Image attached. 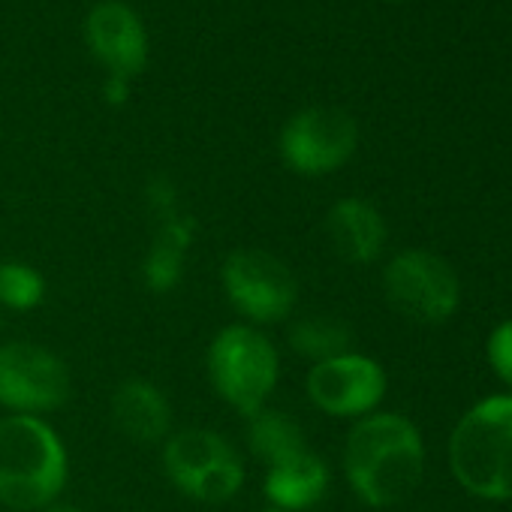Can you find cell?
<instances>
[{
  "instance_id": "20",
  "label": "cell",
  "mask_w": 512,
  "mask_h": 512,
  "mask_svg": "<svg viewBox=\"0 0 512 512\" xmlns=\"http://www.w3.org/2000/svg\"><path fill=\"white\" fill-rule=\"evenodd\" d=\"M145 196H148V208H151V214L157 217V223H160V220H169V217H175V214H181L178 190H175V184H172L169 178H154V181L148 184Z\"/></svg>"
},
{
  "instance_id": "22",
  "label": "cell",
  "mask_w": 512,
  "mask_h": 512,
  "mask_svg": "<svg viewBox=\"0 0 512 512\" xmlns=\"http://www.w3.org/2000/svg\"><path fill=\"white\" fill-rule=\"evenodd\" d=\"M43 512H85L82 506H76V503H64V500H55L52 506H46Z\"/></svg>"
},
{
  "instance_id": "8",
  "label": "cell",
  "mask_w": 512,
  "mask_h": 512,
  "mask_svg": "<svg viewBox=\"0 0 512 512\" xmlns=\"http://www.w3.org/2000/svg\"><path fill=\"white\" fill-rule=\"evenodd\" d=\"M67 362L34 341L0 344V404L22 416H43L70 401Z\"/></svg>"
},
{
  "instance_id": "17",
  "label": "cell",
  "mask_w": 512,
  "mask_h": 512,
  "mask_svg": "<svg viewBox=\"0 0 512 512\" xmlns=\"http://www.w3.org/2000/svg\"><path fill=\"white\" fill-rule=\"evenodd\" d=\"M287 344L293 353H299L302 359L317 365V362L335 359L341 353H350L353 332L347 323H341L335 317H302L290 326Z\"/></svg>"
},
{
  "instance_id": "5",
  "label": "cell",
  "mask_w": 512,
  "mask_h": 512,
  "mask_svg": "<svg viewBox=\"0 0 512 512\" xmlns=\"http://www.w3.org/2000/svg\"><path fill=\"white\" fill-rule=\"evenodd\" d=\"M160 458L172 488L199 503H229L244 485L241 452L211 428L172 431Z\"/></svg>"
},
{
  "instance_id": "18",
  "label": "cell",
  "mask_w": 512,
  "mask_h": 512,
  "mask_svg": "<svg viewBox=\"0 0 512 512\" xmlns=\"http://www.w3.org/2000/svg\"><path fill=\"white\" fill-rule=\"evenodd\" d=\"M46 278L40 269L22 260H4L0 263V308L7 311H34L46 302Z\"/></svg>"
},
{
  "instance_id": "21",
  "label": "cell",
  "mask_w": 512,
  "mask_h": 512,
  "mask_svg": "<svg viewBox=\"0 0 512 512\" xmlns=\"http://www.w3.org/2000/svg\"><path fill=\"white\" fill-rule=\"evenodd\" d=\"M103 97H106L112 106H124L127 97H130V82H127V79H118V76H109V79H106V88H103Z\"/></svg>"
},
{
  "instance_id": "1",
  "label": "cell",
  "mask_w": 512,
  "mask_h": 512,
  "mask_svg": "<svg viewBox=\"0 0 512 512\" xmlns=\"http://www.w3.org/2000/svg\"><path fill=\"white\" fill-rule=\"evenodd\" d=\"M344 473L353 494L374 509L407 500L425 473L419 428L401 413L362 416L344 443Z\"/></svg>"
},
{
  "instance_id": "15",
  "label": "cell",
  "mask_w": 512,
  "mask_h": 512,
  "mask_svg": "<svg viewBox=\"0 0 512 512\" xmlns=\"http://www.w3.org/2000/svg\"><path fill=\"white\" fill-rule=\"evenodd\" d=\"M193 238H196V220L184 211L157 223L142 260V284L154 296H166L184 281Z\"/></svg>"
},
{
  "instance_id": "4",
  "label": "cell",
  "mask_w": 512,
  "mask_h": 512,
  "mask_svg": "<svg viewBox=\"0 0 512 512\" xmlns=\"http://www.w3.org/2000/svg\"><path fill=\"white\" fill-rule=\"evenodd\" d=\"M205 371L217 398L250 419L269 407V398L281 380V356L263 329L232 323L211 338Z\"/></svg>"
},
{
  "instance_id": "23",
  "label": "cell",
  "mask_w": 512,
  "mask_h": 512,
  "mask_svg": "<svg viewBox=\"0 0 512 512\" xmlns=\"http://www.w3.org/2000/svg\"><path fill=\"white\" fill-rule=\"evenodd\" d=\"M263 512H281V509H263Z\"/></svg>"
},
{
  "instance_id": "12",
  "label": "cell",
  "mask_w": 512,
  "mask_h": 512,
  "mask_svg": "<svg viewBox=\"0 0 512 512\" xmlns=\"http://www.w3.org/2000/svg\"><path fill=\"white\" fill-rule=\"evenodd\" d=\"M326 235L344 263L368 266L386 247V220L368 199L347 196L329 208Z\"/></svg>"
},
{
  "instance_id": "13",
  "label": "cell",
  "mask_w": 512,
  "mask_h": 512,
  "mask_svg": "<svg viewBox=\"0 0 512 512\" xmlns=\"http://www.w3.org/2000/svg\"><path fill=\"white\" fill-rule=\"evenodd\" d=\"M332 473L323 455H317L311 446L266 467L263 494L272 509L281 512H308L323 503L329 491Z\"/></svg>"
},
{
  "instance_id": "16",
  "label": "cell",
  "mask_w": 512,
  "mask_h": 512,
  "mask_svg": "<svg viewBox=\"0 0 512 512\" xmlns=\"http://www.w3.org/2000/svg\"><path fill=\"white\" fill-rule=\"evenodd\" d=\"M247 449L256 461H263L266 467L308 449L302 425L287 416L284 410L263 407L260 413H253L247 419Z\"/></svg>"
},
{
  "instance_id": "3",
  "label": "cell",
  "mask_w": 512,
  "mask_h": 512,
  "mask_svg": "<svg viewBox=\"0 0 512 512\" xmlns=\"http://www.w3.org/2000/svg\"><path fill=\"white\" fill-rule=\"evenodd\" d=\"M449 464L464 491L512 500V395L485 398L455 425Z\"/></svg>"
},
{
  "instance_id": "10",
  "label": "cell",
  "mask_w": 512,
  "mask_h": 512,
  "mask_svg": "<svg viewBox=\"0 0 512 512\" xmlns=\"http://www.w3.org/2000/svg\"><path fill=\"white\" fill-rule=\"evenodd\" d=\"M311 404L335 419L371 416L386 395V371L380 362L362 353H341L335 359L311 365L305 377Z\"/></svg>"
},
{
  "instance_id": "11",
  "label": "cell",
  "mask_w": 512,
  "mask_h": 512,
  "mask_svg": "<svg viewBox=\"0 0 512 512\" xmlns=\"http://www.w3.org/2000/svg\"><path fill=\"white\" fill-rule=\"evenodd\" d=\"M85 40L109 76L130 82L148 64V31L139 13L121 0H103L88 13Z\"/></svg>"
},
{
  "instance_id": "2",
  "label": "cell",
  "mask_w": 512,
  "mask_h": 512,
  "mask_svg": "<svg viewBox=\"0 0 512 512\" xmlns=\"http://www.w3.org/2000/svg\"><path fill=\"white\" fill-rule=\"evenodd\" d=\"M70 482V455L43 416L0 419V503L13 512H43Z\"/></svg>"
},
{
  "instance_id": "19",
  "label": "cell",
  "mask_w": 512,
  "mask_h": 512,
  "mask_svg": "<svg viewBox=\"0 0 512 512\" xmlns=\"http://www.w3.org/2000/svg\"><path fill=\"white\" fill-rule=\"evenodd\" d=\"M488 362L494 374L512 386V320L500 323L488 338Z\"/></svg>"
},
{
  "instance_id": "7",
  "label": "cell",
  "mask_w": 512,
  "mask_h": 512,
  "mask_svg": "<svg viewBox=\"0 0 512 512\" xmlns=\"http://www.w3.org/2000/svg\"><path fill=\"white\" fill-rule=\"evenodd\" d=\"M359 145V124L335 106H308L296 112L278 139L281 160L302 178H323L350 163Z\"/></svg>"
},
{
  "instance_id": "9",
  "label": "cell",
  "mask_w": 512,
  "mask_h": 512,
  "mask_svg": "<svg viewBox=\"0 0 512 512\" xmlns=\"http://www.w3.org/2000/svg\"><path fill=\"white\" fill-rule=\"evenodd\" d=\"M383 290L398 314L428 326L449 320L461 299L452 266L428 250H404L392 256L383 272Z\"/></svg>"
},
{
  "instance_id": "6",
  "label": "cell",
  "mask_w": 512,
  "mask_h": 512,
  "mask_svg": "<svg viewBox=\"0 0 512 512\" xmlns=\"http://www.w3.org/2000/svg\"><path fill=\"white\" fill-rule=\"evenodd\" d=\"M220 287L247 326H275L293 317L299 284L281 256L260 247H238L220 266Z\"/></svg>"
},
{
  "instance_id": "14",
  "label": "cell",
  "mask_w": 512,
  "mask_h": 512,
  "mask_svg": "<svg viewBox=\"0 0 512 512\" xmlns=\"http://www.w3.org/2000/svg\"><path fill=\"white\" fill-rule=\"evenodd\" d=\"M112 419L118 431L139 443V446H154L172 434V404L166 392L142 377L124 380L115 395H112Z\"/></svg>"
}]
</instances>
